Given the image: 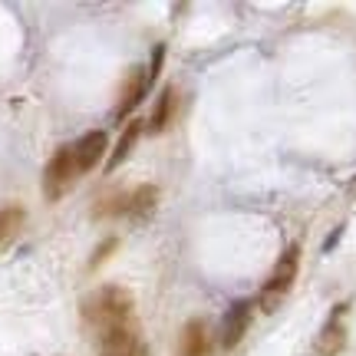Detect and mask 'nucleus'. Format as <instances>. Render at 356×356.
<instances>
[{
	"label": "nucleus",
	"instance_id": "obj_1",
	"mask_svg": "<svg viewBox=\"0 0 356 356\" xmlns=\"http://www.w3.org/2000/svg\"><path fill=\"white\" fill-rule=\"evenodd\" d=\"M83 320H86L92 330L106 333V330H115V327H122L132 320V293L126 287H99V291H92L83 300Z\"/></svg>",
	"mask_w": 356,
	"mask_h": 356
},
{
	"label": "nucleus",
	"instance_id": "obj_2",
	"mask_svg": "<svg viewBox=\"0 0 356 356\" xmlns=\"http://www.w3.org/2000/svg\"><path fill=\"white\" fill-rule=\"evenodd\" d=\"M297 267H300V244H291L284 254H280V261L274 264V270H270V277H267L264 291H261V310H267V314H274L280 307V300L287 297V291L293 287V280H297Z\"/></svg>",
	"mask_w": 356,
	"mask_h": 356
},
{
	"label": "nucleus",
	"instance_id": "obj_3",
	"mask_svg": "<svg viewBox=\"0 0 356 356\" xmlns=\"http://www.w3.org/2000/svg\"><path fill=\"white\" fill-rule=\"evenodd\" d=\"M79 175L76 168V155H73V145H63V149H56L47 168H43V195H47V202H60L70 185H73V178Z\"/></svg>",
	"mask_w": 356,
	"mask_h": 356
},
{
	"label": "nucleus",
	"instance_id": "obj_4",
	"mask_svg": "<svg viewBox=\"0 0 356 356\" xmlns=\"http://www.w3.org/2000/svg\"><path fill=\"white\" fill-rule=\"evenodd\" d=\"M139 327H136V320H129L122 327H115V330H106L99 337V356H132L139 350Z\"/></svg>",
	"mask_w": 356,
	"mask_h": 356
},
{
	"label": "nucleus",
	"instance_id": "obj_5",
	"mask_svg": "<svg viewBox=\"0 0 356 356\" xmlns=\"http://www.w3.org/2000/svg\"><path fill=\"white\" fill-rule=\"evenodd\" d=\"M251 314H254V300H234L231 310L225 314L221 323V346H238L244 340V333L251 327Z\"/></svg>",
	"mask_w": 356,
	"mask_h": 356
},
{
	"label": "nucleus",
	"instance_id": "obj_6",
	"mask_svg": "<svg viewBox=\"0 0 356 356\" xmlns=\"http://www.w3.org/2000/svg\"><path fill=\"white\" fill-rule=\"evenodd\" d=\"M106 145H109V139H106V132H102V129H92V132H86V136H83V139L73 145L79 175H83V172H89V168L99 165V159L106 155Z\"/></svg>",
	"mask_w": 356,
	"mask_h": 356
},
{
	"label": "nucleus",
	"instance_id": "obj_7",
	"mask_svg": "<svg viewBox=\"0 0 356 356\" xmlns=\"http://www.w3.org/2000/svg\"><path fill=\"white\" fill-rule=\"evenodd\" d=\"M343 310H346V304H340L337 310H333V317L323 323V330H320V337H317V353L320 356H337L346 346Z\"/></svg>",
	"mask_w": 356,
	"mask_h": 356
},
{
	"label": "nucleus",
	"instance_id": "obj_8",
	"mask_svg": "<svg viewBox=\"0 0 356 356\" xmlns=\"http://www.w3.org/2000/svg\"><path fill=\"white\" fill-rule=\"evenodd\" d=\"M178 356H211V333L204 320H188L181 340H178Z\"/></svg>",
	"mask_w": 356,
	"mask_h": 356
},
{
	"label": "nucleus",
	"instance_id": "obj_9",
	"mask_svg": "<svg viewBox=\"0 0 356 356\" xmlns=\"http://www.w3.org/2000/svg\"><path fill=\"white\" fill-rule=\"evenodd\" d=\"M145 89H149V76H145V70H142V66H132L126 86H122V99H119V106H115V119H126V115L142 102Z\"/></svg>",
	"mask_w": 356,
	"mask_h": 356
},
{
	"label": "nucleus",
	"instance_id": "obj_10",
	"mask_svg": "<svg viewBox=\"0 0 356 356\" xmlns=\"http://www.w3.org/2000/svg\"><path fill=\"white\" fill-rule=\"evenodd\" d=\"M155 204H159V188H155V185H139L136 191H129V211H126V218H132L136 225H142L145 218H152Z\"/></svg>",
	"mask_w": 356,
	"mask_h": 356
},
{
	"label": "nucleus",
	"instance_id": "obj_11",
	"mask_svg": "<svg viewBox=\"0 0 356 356\" xmlns=\"http://www.w3.org/2000/svg\"><path fill=\"white\" fill-rule=\"evenodd\" d=\"M172 113H175V86H165L162 92H159V102H155V113L152 119H149V132L152 136H159V132H165L168 122H172Z\"/></svg>",
	"mask_w": 356,
	"mask_h": 356
},
{
	"label": "nucleus",
	"instance_id": "obj_12",
	"mask_svg": "<svg viewBox=\"0 0 356 356\" xmlns=\"http://www.w3.org/2000/svg\"><path fill=\"white\" fill-rule=\"evenodd\" d=\"M142 129H145V126H142L139 119H132V122L126 126V132L119 136V145H115V152L109 155V162H106V168H109V172L122 165V159H126V155L132 152V145H136V139L142 136Z\"/></svg>",
	"mask_w": 356,
	"mask_h": 356
},
{
	"label": "nucleus",
	"instance_id": "obj_13",
	"mask_svg": "<svg viewBox=\"0 0 356 356\" xmlns=\"http://www.w3.org/2000/svg\"><path fill=\"white\" fill-rule=\"evenodd\" d=\"M126 211H129V195L119 191V195L102 198V202L92 208V218H126Z\"/></svg>",
	"mask_w": 356,
	"mask_h": 356
},
{
	"label": "nucleus",
	"instance_id": "obj_14",
	"mask_svg": "<svg viewBox=\"0 0 356 356\" xmlns=\"http://www.w3.org/2000/svg\"><path fill=\"white\" fill-rule=\"evenodd\" d=\"M20 225H24V211L20 208H0V248L20 231Z\"/></svg>",
	"mask_w": 356,
	"mask_h": 356
},
{
	"label": "nucleus",
	"instance_id": "obj_15",
	"mask_svg": "<svg viewBox=\"0 0 356 356\" xmlns=\"http://www.w3.org/2000/svg\"><path fill=\"white\" fill-rule=\"evenodd\" d=\"M115 238H109V241H102V248H96V254H92V261H89V267H99L106 257H109V251H115Z\"/></svg>",
	"mask_w": 356,
	"mask_h": 356
},
{
	"label": "nucleus",
	"instance_id": "obj_16",
	"mask_svg": "<svg viewBox=\"0 0 356 356\" xmlns=\"http://www.w3.org/2000/svg\"><path fill=\"white\" fill-rule=\"evenodd\" d=\"M162 60H165V47H155L152 63H149V70H145V76H149V83H152V79L159 76V70H162Z\"/></svg>",
	"mask_w": 356,
	"mask_h": 356
},
{
	"label": "nucleus",
	"instance_id": "obj_17",
	"mask_svg": "<svg viewBox=\"0 0 356 356\" xmlns=\"http://www.w3.org/2000/svg\"><path fill=\"white\" fill-rule=\"evenodd\" d=\"M340 231H343V228H337V231H333V234H330V238H327V251H330V248H333V244H337V241H340Z\"/></svg>",
	"mask_w": 356,
	"mask_h": 356
},
{
	"label": "nucleus",
	"instance_id": "obj_18",
	"mask_svg": "<svg viewBox=\"0 0 356 356\" xmlns=\"http://www.w3.org/2000/svg\"><path fill=\"white\" fill-rule=\"evenodd\" d=\"M132 356H152V350H149V346H145V343H139V350H136V353H132Z\"/></svg>",
	"mask_w": 356,
	"mask_h": 356
}]
</instances>
